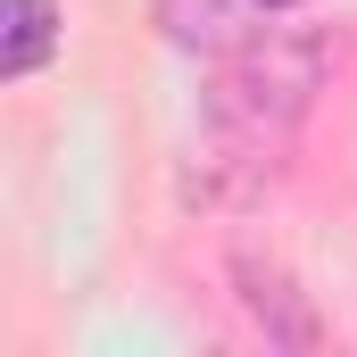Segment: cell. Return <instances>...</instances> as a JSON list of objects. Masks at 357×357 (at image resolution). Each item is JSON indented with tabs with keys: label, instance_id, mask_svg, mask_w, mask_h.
<instances>
[{
	"label": "cell",
	"instance_id": "obj_5",
	"mask_svg": "<svg viewBox=\"0 0 357 357\" xmlns=\"http://www.w3.org/2000/svg\"><path fill=\"white\" fill-rule=\"evenodd\" d=\"M266 8H299V0H266Z\"/></svg>",
	"mask_w": 357,
	"mask_h": 357
},
{
	"label": "cell",
	"instance_id": "obj_4",
	"mask_svg": "<svg viewBox=\"0 0 357 357\" xmlns=\"http://www.w3.org/2000/svg\"><path fill=\"white\" fill-rule=\"evenodd\" d=\"M0 75L8 84H25V75H42L50 67V50H59V0H0Z\"/></svg>",
	"mask_w": 357,
	"mask_h": 357
},
{
	"label": "cell",
	"instance_id": "obj_2",
	"mask_svg": "<svg viewBox=\"0 0 357 357\" xmlns=\"http://www.w3.org/2000/svg\"><path fill=\"white\" fill-rule=\"evenodd\" d=\"M233 299H241V316L266 333L274 349H316L324 333H316V307L299 299V282H291V266L282 258H258V250H233Z\"/></svg>",
	"mask_w": 357,
	"mask_h": 357
},
{
	"label": "cell",
	"instance_id": "obj_1",
	"mask_svg": "<svg viewBox=\"0 0 357 357\" xmlns=\"http://www.w3.org/2000/svg\"><path fill=\"white\" fill-rule=\"evenodd\" d=\"M324 67H333L324 33H307V25H266L258 42H241V50L216 67V84H208V133H233V142L282 158L291 133L307 125L316 91H324Z\"/></svg>",
	"mask_w": 357,
	"mask_h": 357
},
{
	"label": "cell",
	"instance_id": "obj_3",
	"mask_svg": "<svg viewBox=\"0 0 357 357\" xmlns=\"http://www.w3.org/2000/svg\"><path fill=\"white\" fill-rule=\"evenodd\" d=\"M158 8V25H167V42L183 50H208V59H233L241 42H258L266 33V0H150Z\"/></svg>",
	"mask_w": 357,
	"mask_h": 357
}]
</instances>
